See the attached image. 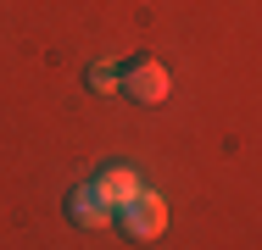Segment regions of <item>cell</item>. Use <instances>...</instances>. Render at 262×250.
<instances>
[{"mask_svg": "<svg viewBox=\"0 0 262 250\" xmlns=\"http://www.w3.org/2000/svg\"><path fill=\"white\" fill-rule=\"evenodd\" d=\"M112 222H117L128 239H157L162 228H167V200H162L157 189H140L128 206H117V211H112Z\"/></svg>", "mask_w": 262, "mask_h": 250, "instance_id": "1", "label": "cell"}, {"mask_svg": "<svg viewBox=\"0 0 262 250\" xmlns=\"http://www.w3.org/2000/svg\"><path fill=\"white\" fill-rule=\"evenodd\" d=\"M117 95L140 100V106H162V100H167V67H162V61H151V56L128 61V67L117 72Z\"/></svg>", "mask_w": 262, "mask_h": 250, "instance_id": "2", "label": "cell"}, {"mask_svg": "<svg viewBox=\"0 0 262 250\" xmlns=\"http://www.w3.org/2000/svg\"><path fill=\"white\" fill-rule=\"evenodd\" d=\"M61 211H67V222H73V228H106V222H112V206L101 200L95 178L73 184V189H67V200H61Z\"/></svg>", "mask_w": 262, "mask_h": 250, "instance_id": "3", "label": "cell"}, {"mask_svg": "<svg viewBox=\"0 0 262 250\" xmlns=\"http://www.w3.org/2000/svg\"><path fill=\"white\" fill-rule=\"evenodd\" d=\"M95 189H101V200L117 211V206H128V200L140 195L145 184H140V172H134V167H106L101 178H95Z\"/></svg>", "mask_w": 262, "mask_h": 250, "instance_id": "4", "label": "cell"}, {"mask_svg": "<svg viewBox=\"0 0 262 250\" xmlns=\"http://www.w3.org/2000/svg\"><path fill=\"white\" fill-rule=\"evenodd\" d=\"M117 72H123L117 61H95V67L84 72V84H90L95 95H117Z\"/></svg>", "mask_w": 262, "mask_h": 250, "instance_id": "5", "label": "cell"}]
</instances>
